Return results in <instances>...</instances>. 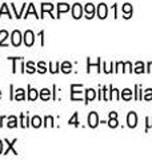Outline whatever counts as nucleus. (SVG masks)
<instances>
[{
    "label": "nucleus",
    "instance_id": "obj_1",
    "mask_svg": "<svg viewBox=\"0 0 152 160\" xmlns=\"http://www.w3.org/2000/svg\"><path fill=\"white\" fill-rule=\"evenodd\" d=\"M127 124H128L129 128H135L138 126V115L135 112H129L127 115Z\"/></svg>",
    "mask_w": 152,
    "mask_h": 160
},
{
    "label": "nucleus",
    "instance_id": "obj_2",
    "mask_svg": "<svg viewBox=\"0 0 152 160\" xmlns=\"http://www.w3.org/2000/svg\"><path fill=\"white\" fill-rule=\"evenodd\" d=\"M98 124H99V116H98V113L92 111L88 115V126L91 128H96Z\"/></svg>",
    "mask_w": 152,
    "mask_h": 160
},
{
    "label": "nucleus",
    "instance_id": "obj_3",
    "mask_svg": "<svg viewBox=\"0 0 152 160\" xmlns=\"http://www.w3.org/2000/svg\"><path fill=\"white\" fill-rule=\"evenodd\" d=\"M24 44L27 47H32L33 46V42H35V38H33V32L32 31H25V33H24Z\"/></svg>",
    "mask_w": 152,
    "mask_h": 160
},
{
    "label": "nucleus",
    "instance_id": "obj_4",
    "mask_svg": "<svg viewBox=\"0 0 152 160\" xmlns=\"http://www.w3.org/2000/svg\"><path fill=\"white\" fill-rule=\"evenodd\" d=\"M11 39H12V44L15 47H19L22 44V33H20L19 29H15L11 35Z\"/></svg>",
    "mask_w": 152,
    "mask_h": 160
},
{
    "label": "nucleus",
    "instance_id": "obj_5",
    "mask_svg": "<svg viewBox=\"0 0 152 160\" xmlns=\"http://www.w3.org/2000/svg\"><path fill=\"white\" fill-rule=\"evenodd\" d=\"M83 11L84 9L82 8V6H80L79 3H76V4H73V7H72V16H73V19H80L83 16Z\"/></svg>",
    "mask_w": 152,
    "mask_h": 160
},
{
    "label": "nucleus",
    "instance_id": "obj_6",
    "mask_svg": "<svg viewBox=\"0 0 152 160\" xmlns=\"http://www.w3.org/2000/svg\"><path fill=\"white\" fill-rule=\"evenodd\" d=\"M78 89V84H72L71 86V99L72 100H80L83 98L82 91H76Z\"/></svg>",
    "mask_w": 152,
    "mask_h": 160
},
{
    "label": "nucleus",
    "instance_id": "obj_7",
    "mask_svg": "<svg viewBox=\"0 0 152 160\" xmlns=\"http://www.w3.org/2000/svg\"><path fill=\"white\" fill-rule=\"evenodd\" d=\"M84 12H85V18H87V19H92V18H94V15H95V6H94L92 3L85 4Z\"/></svg>",
    "mask_w": 152,
    "mask_h": 160
},
{
    "label": "nucleus",
    "instance_id": "obj_8",
    "mask_svg": "<svg viewBox=\"0 0 152 160\" xmlns=\"http://www.w3.org/2000/svg\"><path fill=\"white\" fill-rule=\"evenodd\" d=\"M107 13H108L107 6H105L104 3H100L98 6V16L100 19H105V18H107Z\"/></svg>",
    "mask_w": 152,
    "mask_h": 160
},
{
    "label": "nucleus",
    "instance_id": "obj_9",
    "mask_svg": "<svg viewBox=\"0 0 152 160\" xmlns=\"http://www.w3.org/2000/svg\"><path fill=\"white\" fill-rule=\"evenodd\" d=\"M4 142H6L7 144H8V146H7V149H6V151H4V155H7L9 151H12L13 152V155H18V151H16V149H15L13 148V146H15V143H16L18 142V140L16 139H13L12 140V142H8V140L6 139V140H4Z\"/></svg>",
    "mask_w": 152,
    "mask_h": 160
},
{
    "label": "nucleus",
    "instance_id": "obj_10",
    "mask_svg": "<svg viewBox=\"0 0 152 160\" xmlns=\"http://www.w3.org/2000/svg\"><path fill=\"white\" fill-rule=\"evenodd\" d=\"M121 9H123V13H125V19H129L131 16H132V6H131L129 3H125L123 7H121Z\"/></svg>",
    "mask_w": 152,
    "mask_h": 160
},
{
    "label": "nucleus",
    "instance_id": "obj_11",
    "mask_svg": "<svg viewBox=\"0 0 152 160\" xmlns=\"http://www.w3.org/2000/svg\"><path fill=\"white\" fill-rule=\"evenodd\" d=\"M95 98H96V91L92 89V88H88L87 91H85V103L92 102Z\"/></svg>",
    "mask_w": 152,
    "mask_h": 160
},
{
    "label": "nucleus",
    "instance_id": "obj_12",
    "mask_svg": "<svg viewBox=\"0 0 152 160\" xmlns=\"http://www.w3.org/2000/svg\"><path fill=\"white\" fill-rule=\"evenodd\" d=\"M68 11H69V6L67 3H59L58 4V16L56 18H60V13L68 12Z\"/></svg>",
    "mask_w": 152,
    "mask_h": 160
},
{
    "label": "nucleus",
    "instance_id": "obj_13",
    "mask_svg": "<svg viewBox=\"0 0 152 160\" xmlns=\"http://www.w3.org/2000/svg\"><path fill=\"white\" fill-rule=\"evenodd\" d=\"M53 9V6L51 3H43L42 4V16L40 18H44V13L45 12H51Z\"/></svg>",
    "mask_w": 152,
    "mask_h": 160
},
{
    "label": "nucleus",
    "instance_id": "obj_14",
    "mask_svg": "<svg viewBox=\"0 0 152 160\" xmlns=\"http://www.w3.org/2000/svg\"><path fill=\"white\" fill-rule=\"evenodd\" d=\"M121 99L125 100V102L131 100V99H132V91H131V89H128V88L123 89V91H121Z\"/></svg>",
    "mask_w": 152,
    "mask_h": 160
},
{
    "label": "nucleus",
    "instance_id": "obj_15",
    "mask_svg": "<svg viewBox=\"0 0 152 160\" xmlns=\"http://www.w3.org/2000/svg\"><path fill=\"white\" fill-rule=\"evenodd\" d=\"M38 98H39V92H38V89L28 87V99H29V100H36Z\"/></svg>",
    "mask_w": 152,
    "mask_h": 160
},
{
    "label": "nucleus",
    "instance_id": "obj_16",
    "mask_svg": "<svg viewBox=\"0 0 152 160\" xmlns=\"http://www.w3.org/2000/svg\"><path fill=\"white\" fill-rule=\"evenodd\" d=\"M8 128H15L18 127V118L16 116H9L8 118Z\"/></svg>",
    "mask_w": 152,
    "mask_h": 160
},
{
    "label": "nucleus",
    "instance_id": "obj_17",
    "mask_svg": "<svg viewBox=\"0 0 152 160\" xmlns=\"http://www.w3.org/2000/svg\"><path fill=\"white\" fill-rule=\"evenodd\" d=\"M62 71L64 73H69L71 71H72V64H71L69 62H64L62 64Z\"/></svg>",
    "mask_w": 152,
    "mask_h": 160
},
{
    "label": "nucleus",
    "instance_id": "obj_18",
    "mask_svg": "<svg viewBox=\"0 0 152 160\" xmlns=\"http://www.w3.org/2000/svg\"><path fill=\"white\" fill-rule=\"evenodd\" d=\"M51 98V91L48 88H44L42 89V92H40V99L42 100H48Z\"/></svg>",
    "mask_w": 152,
    "mask_h": 160
},
{
    "label": "nucleus",
    "instance_id": "obj_19",
    "mask_svg": "<svg viewBox=\"0 0 152 160\" xmlns=\"http://www.w3.org/2000/svg\"><path fill=\"white\" fill-rule=\"evenodd\" d=\"M15 100H24L25 99V95H24V89L23 88H19L16 89V95L13 96Z\"/></svg>",
    "mask_w": 152,
    "mask_h": 160
},
{
    "label": "nucleus",
    "instance_id": "obj_20",
    "mask_svg": "<svg viewBox=\"0 0 152 160\" xmlns=\"http://www.w3.org/2000/svg\"><path fill=\"white\" fill-rule=\"evenodd\" d=\"M29 13H32V15H33V16H35V18H36V19H39V18H40V16H39V15L36 13V11H35V6H33V4H32V3H31V4H29V7H28V11H27V12H25V18H28V15H29Z\"/></svg>",
    "mask_w": 152,
    "mask_h": 160
},
{
    "label": "nucleus",
    "instance_id": "obj_21",
    "mask_svg": "<svg viewBox=\"0 0 152 160\" xmlns=\"http://www.w3.org/2000/svg\"><path fill=\"white\" fill-rule=\"evenodd\" d=\"M145 71L144 69V63L143 62H138L135 64V72L136 73H143Z\"/></svg>",
    "mask_w": 152,
    "mask_h": 160
},
{
    "label": "nucleus",
    "instance_id": "obj_22",
    "mask_svg": "<svg viewBox=\"0 0 152 160\" xmlns=\"http://www.w3.org/2000/svg\"><path fill=\"white\" fill-rule=\"evenodd\" d=\"M78 116H79L78 112H75V113L72 115V118H71V119H69V122H68L69 126H71V124H72V126H75V127H78V126H79V120H78Z\"/></svg>",
    "mask_w": 152,
    "mask_h": 160
},
{
    "label": "nucleus",
    "instance_id": "obj_23",
    "mask_svg": "<svg viewBox=\"0 0 152 160\" xmlns=\"http://www.w3.org/2000/svg\"><path fill=\"white\" fill-rule=\"evenodd\" d=\"M20 122H22V124H20V126H22L23 128H25V127H28V122H29V119H28L27 115L22 113V115H20Z\"/></svg>",
    "mask_w": 152,
    "mask_h": 160
},
{
    "label": "nucleus",
    "instance_id": "obj_24",
    "mask_svg": "<svg viewBox=\"0 0 152 160\" xmlns=\"http://www.w3.org/2000/svg\"><path fill=\"white\" fill-rule=\"evenodd\" d=\"M31 123H32V127L39 128L40 126H42V119H40L39 116H33L32 120H31Z\"/></svg>",
    "mask_w": 152,
    "mask_h": 160
},
{
    "label": "nucleus",
    "instance_id": "obj_25",
    "mask_svg": "<svg viewBox=\"0 0 152 160\" xmlns=\"http://www.w3.org/2000/svg\"><path fill=\"white\" fill-rule=\"evenodd\" d=\"M59 69H60V63H55V64L49 63V71L52 73H58Z\"/></svg>",
    "mask_w": 152,
    "mask_h": 160
},
{
    "label": "nucleus",
    "instance_id": "obj_26",
    "mask_svg": "<svg viewBox=\"0 0 152 160\" xmlns=\"http://www.w3.org/2000/svg\"><path fill=\"white\" fill-rule=\"evenodd\" d=\"M108 126L111 127V128H116L119 126V123H118V118H109V120H108Z\"/></svg>",
    "mask_w": 152,
    "mask_h": 160
},
{
    "label": "nucleus",
    "instance_id": "obj_27",
    "mask_svg": "<svg viewBox=\"0 0 152 160\" xmlns=\"http://www.w3.org/2000/svg\"><path fill=\"white\" fill-rule=\"evenodd\" d=\"M111 99L119 100V89H116L114 87H111Z\"/></svg>",
    "mask_w": 152,
    "mask_h": 160
},
{
    "label": "nucleus",
    "instance_id": "obj_28",
    "mask_svg": "<svg viewBox=\"0 0 152 160\" xmlns=\"http://www.w3.org/2000/svg\"><path fill=\"white\" fill-rule=\"evenodd\" d=\"M3 13H7V16H8V18H12V16H11V13H9V11H8V7H7V4H6V3L3 4V6H2V9H0V18H2V15H3Z\"/></svg>",
    "mask_w": 152,
    "mask_h": 160
},
{
    "label": "nucleus",
    "instance_id": "obj_29",
    "mask_svg": "<svg viewBox=\"0 0 152 160\" xmlns=\"http://www.w3.org/2000/svg\"><path fill=\"white\" fill-rule=\"evenodd\" d=\"M25 67H27V69H25V71H27L28 73H33L35 71H36V69H35V66H33V63H32V62H28L27 64H25Z\"/></svg>",
    "mask_w": 152,
    "mask_h": 160
},
{
    "label": "nucleus",
    "instance_id": "obj_30",
    "mask_svg": "<svg viewBox=\"0 0 152 160\" xmlns=\"http://www.w3.org/2000/svg\"><path fill=\"white\" fill-rule=\"evenodd\" d=\"M38 71L40 73H45V72H47V68H45V63L44 62H40L38 64Z\"/></svg>",
    "mask_w": 152,
    "mask_h": 160
},
{
    "label": "nucleus",
    "instance_id": "obj_31",
    "mask_svg": "<svg viewBox=\"0 0 152 160\" xmlns=\"http://www.w3.org/2000/svg\"><path fill=\"white\" fill-rule=\"evenodd\" d=\"M0 35H3V40H2V42H0V47H3V46H7V44H6V39L8 38V32L7 31H0Z\"/></svg>",
    "mask_w": 152,
    "mask_h": 160
},
{
    "label": "nucleus",
    "instance_id": "obj_32",
    "mask_svg": "<svg viewBox=\"0 0 152 160\" xmlns=\"http://www.w3.org/2000/svg\"><path fill=\"white\" fill-rule=\"evenodd\" d=\"M144 100H152V89L151 88H148L147 91L144 92V98H143Z\"/></svg>",
    "mask_w": 152,
    "mask_h": 160
},
{
    "label": "nucleus",
    "instance_id": "obj_33",
    "mask_svg": "<svg viewBox=\"0 0 152 160\" xmlns=\"http://www.w3.org/2000/svg\"><path fill=\"white\" fill-rule=\"evenodd\" d=\"M25 6H27V4H23V7H22V9H24L25 8ZM11 7H12V9L15 11V13H16V18H22V12L23 11H20V12H18V9L15 8V4H11Z\"/></svg>",
    "mask_w": 152,
    "mask_h": 160
},
{
    "label": "nucleus",
    "instance_id": "obj_34",
    "mask_svg": "<svg viewBox=\"0 0 152 160\" xmlns=\"http://www.w3.org/2000/svg\"><path fill=\"white\" fill-rule=\"evenodd\" d=\"M48 123H49L51 127H53V118L52 116H45V124L44 126H48Z\"/></svg>",
    "mask_w": 152,
    "mask_h": 160
},
{
    "label": "nucleus",
    "instance_id": "obj_35",
    "mask_svg": "<svg viewBox=\"0 0 152 160\" xmlns=\"http://www.w3.org/2000/svg\"><path fill=\"white\" fill-rule=\"evenodd\" d=\"M124 67L127 68L125 71L127 72H134V69H132V64H131L129 62H127V63H124Z\"/></svg>",
    "mask_w": 152,
    "mask_h": 160
},
{
    "label": "nucleus",
    "instance_id": "obj_36",
    "mask_svg": "<svg viewBox=\"0 0 152 160\" xmlns=\"http://www.w3.org/2000/svg\"><path fill=\"white\" fill-rule=\"evenodd\" d=\"M152 127V118H147V126H145V131H148V129Z\"/></svg>",
    "mask_w": 152,
    "mask_h": 160
},
{
    "label": "nucleus",
    "instance_id": "obj_37",
    "mask_svg": "<svg viewBox=\"0 0 152 160\" xmlns=\"http://www.w3.org/2000/svg\"><path fill=\"white\" fill-rule=\"evenodd\" d=\"M123 66H124V63H123V62H119V63H116V69H115V72H119ZM121 71H123V69H121Z\"/></svg>",
    "mask_w": 152,
    "mask_h": 160
},
{
    "label": "nucleus",
    "instance_id": "obj_38",
    "mask_svg": "<svg viewBox=\"0 0 152 160\" xmlns=\"http://www.w3.org/2000/svg\"><path fill=\"white\" fill-rule=\"evenodd\" d=\"M147 66H148V69H147V72H152V62H149L148 64H147Z\"/></svg>",
    "mask_w": 152,
    "mask_h": 160
},
{
    "label": "nucleus",
    "instance_id": "obj_39",
    "mask_svg": "<svg viewBox=\"0 0 152 160\" xmlns=\"http://www.w3.org/2000/svg\"><path fill=\"white\" fill-rule=\"evenodd\" d=\"M109 118H118V113L116 112H109Z\"/></svg>",
    "mask_w": 152,
    "mask_h": 160
},
{
    "label": "nucleus",
    "instance_id": "obj_40",
    "mask_svg": "<svg viewBox=\"0 0 152 160\" xmlns=\"http://www.w3.org/2000/svg\"><path fill=\"white\" fill-rule=\"evenodd\" d=\"M3 153V142L2 140H0V155Z\"/></svg>",
    "mask_w": 152,
    "mask_h": 160
},
{
    "label": "nucleus",
    "instance_id": "obj_41",
    "mask_svg": "<svg viewBox=\"0 0 152 160\" xmlns=\"http://www.w3.org/2000/svg\"><path fill=\"white\" fill-rule=\"evenodd\" d=\"M3 120H4V116L0 118V127H2V123H3Z\"/></svg>",
    "mask_w": 152,
    "mask_h": 160
},
{
    "label": "nucleus",
    "instance_id": "obj_42",
    "mask_svg": "<svg viewBox=\"0 0 152 160\" xmlns=\"http://www.w3.org/2000/svg\"><path fill=\"white\" fill-rule=\"evenodd\" d=\"M0 98H2V91H0Z\"/></svg>",
    "mask_w": 152,
    "mask_h": 160
}]
</instances>
